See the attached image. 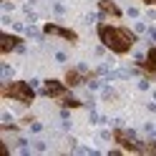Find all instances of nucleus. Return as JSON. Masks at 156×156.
Masks as SVG:
<instances>
[{
    "label": "nucleus",
    "mask_w": 156,
    "mask_h": 156,
    "mask_svg": "<svg viewBox=\"0 0 156 156\" xmlns=\"http://www.w3.org/2000/svg\"><path fill=\"white\" fill-rule=\"evenodd\" d=\"M45 33H51V35H58V38H66L68 43H76L78 41V35H76V30H71V28H61V25H53V23H48L45 28H43Z\"/></svg>",
    "instance_id": "nucleus-6"
},
{
    "label": "nucleus",
    "mask_w": 156,
    "mask_h": 156,
    "mask_svg": "<svg viewBox=\"0 0 156 156\" xmlns=\"http://www.w3.org/2000/svg\"><path fill=\"white\" fill-rule=\"evenodd\" d=\"M98 10L103 15H108V18H121V8L113 3V0H101L98 3Z\"/></svg>",
    "instance_id": "nucleus-7"
},
{
    "label": "nucleus",
    "mask_w": 156,
    "mask_h": 156,
    "mask_svg": "<svg viewBox=\"0 0 156 156\" xmlns=\"http://www.w3.org/2000/svg\"><path fill=\"white\" fill-rule=\"evenodd\" d=\"M63 101V106H68V108H78V106H81V101H76V98H68V96H66V98H61Z\"/></svg>",
    "instance_id": "nucleus-10"
},
{
    "label": "nucleus",
    "mask_w": 156,
    "mask_h": 156,
    "mask_svg": "<svg viewBox=\"0 0 156 156\" xmlns=\"http://www.w3.org/2000/svg\"><path fill=\"white\" fill-rule=\"evenodd\" d=\"M141 3H146V5H156V0H141Z\"/></svg>",
    "instance_id": "nucleus-11"
},
{
    "label": "nucleus",
    "mask_w": 156,
    "mask_h": 156,
    "mask_svg": "<svg viewBox=\"0 0 156 156\" xmlns=\"http://www.w3.org/2000/svg\"><path fill=\"white\" fill-rule=\"evenodd\" d=\"M66 83L71 86V88H76V86H81V83H83V76H81V71H76V68H71V71H66Z\"/></svg>",
    "instance_id": "nucleus-9"
},
{
    "label": "nucleus",
    "mask_w": 156,
    "mask_h": 156,
    "mask_svg": "<svg viewBox=\"0 0 156 156\" xmlns=\"http://www.w3.org/2000/svg\"><path fill=\"white\" fill-rule=\"evenodd\" d=\"M144 71L149 73V76H156V48H151L149 55H146V61H144Z\"/></svg>",
    "instance_id": "nucleus-8"
},
{
    "label": "nucleus",
    "mask_w": 156,
    "mask_h": 156,
    "mask_svg": "<svg viewBox=\"0 0 156 156\" xmlns=\"http://www.w3.org/2000/svg\"><path fill=\"white\" fill-rule=\"evenodd\" d=\"M98 38L106 48H111L113 53H121V55L129 53L136 43V35L129 28H116V25H106V23L98 25Z\"/></svg>",
    "instance_id": "nucleus-1"
},
{
    "label": "nucleus",
    "mask_w": 156,
    "mask_h": 156,
    "mask_svg": "<svg viewBox=\"0 0 156 156\" xmlns=\"http://www.w3.org/2000/svg\"><path fill=\"white\" fill-rule=\"evenodd\" d=\"M68 88H71V86H68L66 81L61 83V81H55V78H48V81L43 83V93L48 96V98H66Z\"/></svg>",
    "instance_id": "nucleus-3"
},
{
    "label": "nucleus",
    "mask_w": 156,
    "mask_h": 156,
    "mask_svg": "<svg viewBox=\"0 0 156 156\" xmlns=\"http://www.w3.org/2000/svg\"><path fill=\"white\" fill-rule=\"evenodd\" d=\"M3 96L10 101H20V103H33L35 98V91L28 86L25 81H10L3 86Z\"/></svg>",
    "instance_id": "nucleus-2"
},
{
    "label": "nucleus",
    "mask_w": 156,
    "mask_h": 156,
    "mask_svg": "<svg viewBox=\"0 0 156 156\" xmlns=\"http://www.w3.org/2000/svg\"><path fill=\"white\" fill-rule=\"evenodd\" d=\"M23 45V41L18 35H13V33H0V53L3 55H8V53H13L15 48H20Z\"/></svg>",
    "instance_id": "nucleus-5"
},
{
    "label": "nucleus",
    "mask_w": 156,
    "mask_h": 156,
    "mask_svg": "<svg viewBox=\"0 0 156 156\" xmlns=\"http://www.w3.org/2000/svg\"><path fill=\"white\" fill-rule=\"evenodd\" d=\"M113 139H116V144H119L123 151H131V154L144 151V144H139L131 133H126V131H116V133H113Z\"/></svg>",
    "instance_id": "nucleus-4"
}]
</instances>
